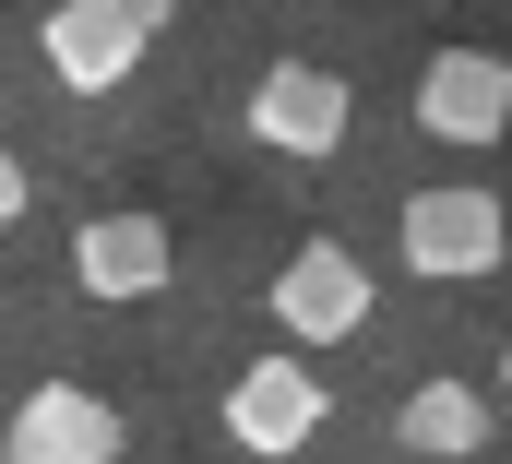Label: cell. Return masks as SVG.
I'll use <instances>...</instances> for the list:
<instances>
[{
  "instance_id": "obj_1",
  "label": "cell",
  "mask_w": 512,
  "mask_h": 464,
  "mask_svg": "<svg viewBox=\"0 0 512 464\" xmlns=\"http://www.w3.org/2000/svg\"><path fill=\"white\" fill-rule=\"evenodd\" d=\"M405 274H441V286H465V274H501V191H465V179H441V191H405Z\"/></svg>"
},
{
  "instance_id": "obj_2",
  "label": "cell",
  "mask_w": 512,
  "mask_h": 464,
  "mask_svg": "<svg viewBox=\"0 0 512 464\" xmlns=\"http://www.w3.org/2000/svg\"><path fill=\"white\" fill-rule=\"evenodd\" d=\"M155 0H60L48 12V72L72 84V96H120L131 72H143V48H155Z\"/></svg>"
},
{
  "instance_id": "obj_3",
  "label": "cell",
  "mask_w": 512,
  "mask_h": 464,
  "mask_svg": "<svg viewBox=\"0 0 512 464\" xmlns=\"http://www.w3.org/2000/svg\"><path fill=\"white\" fill-rule=\"evenodd\" d=\"M274 322H286L298 346H346V334L370 322V262L334 250V238L286 250V274H274Z\"/></svg>"
},
{
  "instance_id": "obj_4",
  "label": "cell",
  "mask_w": 512,
  "mask_h": 464,
  "mask_svg": "<svg viewBox=\"0 0 512 464\" xmlns=\"http://www.w3.org/2000/svg\"><path fill=\"white\" fill-rule=\"evenodd\" d=\"M346 119H358V96H346V72H322V60H274L251 84V143H274V155H334Z\"/></svg>"
},
{
  "instance_id": "obj_5",
  "label": "cell",
  "mask_w": 512,
  "mask_h": 464,
  "mask_svg": "<svg viewBox=\"0 0 512 464\" xmlns=\"http://www.w3.org/2000/svg\"><path fill=\"white\" fill-rule=\"evenodd\" d=\"M322 417H334V405H322L310 357H251V369L227 381V441H239V453H310Z\"/></svg>"
},
{
  "instance_id": "obj_6",
  "label": "cell",
  "mask_w": 512,
  "mask_h": 464,
  "mask_svg": "<svg viewBox=\"0 0 512 464\" xmlns=\"http://www.w3.org/2000/svg\"><path fill=\"white\" fill-rule=\"evenodd\" d=\"M417 131H429V143H501L512 131V60L441 48V60L417 72Z\"/></svg>"
},
{
  "instance_id": "obj_7",
  "label": "cell",
  "mask_w": 512,
  "mask_h": 464,
  "mask_svg": "<svg viewBox=\"0 0 512 464\" xmlns=\"http://www.w3.org/2000/svg\"><path fill=\"white\" fill-rule=\"evenodd\" d=\"M12 464H108L120 453V405L108 393H84V381H36L24 405H12Z\"/></svg>"
},
{
  "instance_id": "obj_8",
  "label": "cell",
  "mask_w": 512,
  "mask_h": 464,
  "mask_svg": "<svg viewBox=\"0 0 512 464\" xmlns=\"http://www.w3.org/2000/svg\"><path fill=\"white\" fill-rule=\"evenodd\" d=\"M72 286L84 298H155L167 286V227L155 215H96L72 238Z\"/></svg>"
},
{
  "instance_id": "obj_9",
  "label": "cell",
  "mask_w": 512,
  "mask_h": 464,
  "mask_svg": "<svg viewBox=\"0 0 512 464\" xmlns=\"http://www.w3.org/2000/svg\"><path fill=\"white\" fill-rule=\"evenodd\" d=\"M393 441L417 464H465L489 441V393H465V381H417L405 405H393Z\"/></svg>"
},
{
  "instance_id": "obj_10",
  "label": "cell",
  "mask_w": 512,
  "mask_h": 464,
  "mask_svg": "<svg viewBox=\"0 0 512 464\" xmlns=\"http://www.w3.org/2000/svg\"><path fill=\"white\" fill-rule=\"evenodd\" d=\"M24 203H36V179H24V155L0 143V227H24Z\"/></svg>"
},
{
  "instance_id": "obj_11",
  "label": "cell",
  "mask_w": 512,
  "mask_h": 464,
  "mask_svg": "<svg viewBox=\"0 0 512 464\" xmlns=\"http://www.w3.org/2000/svg\"><path fill=\"white\" fill-rule=\"evenodd\" d=\"M501 381H512V346H501Z\"/></svg>"
}]
</instances>
